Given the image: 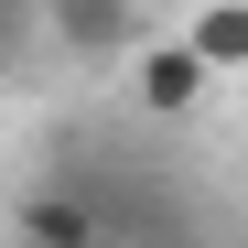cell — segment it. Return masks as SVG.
<instances>
[{
	"label": "cell",
	"instance_id": "cell-1",
	"mask_svg": "<svg viewBox=\"0 0 248 248\" xmlns=\"http://www.w3.org/2000/svg\"><path fill=\"white\" fill-rule=\"evenodd\" d=\"M11 237L22 248H108V205L87 184H32V194H11Z\"/></svg>",
	"mask_w": 248,
	"mask_h": 248
},
{
	"label": "cell",
	"instance_id": "cell-4",
	"mask_svg": "<svg viewBox=\"0 0 248 248\" xmlns=\"http://www.w3.org/2000/svg\"><path fill=\"white\" fill-rule=\"evenodd\" d=\"M184 44L216 65V76H237V65H248V0H205V11L184 22Z\"/></svg>",
	"mask_w": 248,
	"mask_h": 248
},
{
	"label": "cell",
	"instance_id": "cell-2",
	"mask_svg": "<svg viewBox=\"0 0 248 248\" xmlns=\"http://www.w3.org/2000/svg\"><path fill=\"white\" fill-rule=\"evenodd\" d=\"M44 44L54 54H87V65L140 54V0H44Z\"/></svg>",
	"mask_w": 248,
	"mask_h": 248
},
{
	"label": "cell",
	"instance_id": "cell-3",
	"mask_svg": "<svg viewBox=\"0 0 248 248\" xmlns=\"http://www.w3.org/2000/svg\"><path fill=\"white\" fill-rule=\"evenodd\" d=\"M130 87H140V108H151V119H194V108H205V87H216V65L173 32V44H151V54L130 65Z\"/></svg>",
	"mask_w": 248,
	"mask_h": 248
},
{
	"label": "cell",
	"instance_id": "cell-5",
	"mask_svg": "<svg viewBox=\"0 0 248 248\" xmlns=\"http://www.w3.org/2000/svg\"><path fill=\"white\" fill-rule=\"evenodd\" d=\"M32 44H44V0H0V87L32 65Z\"/></svg>",
	"mask_w": 248,
	"mask_h": 248
}]
</instances>
